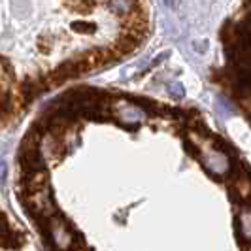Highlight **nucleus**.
<instances>
[{
    "label": "nucleus",
    "mask_w": 251,
    "mask_h": 251,
    "mask_svg": "<svg viewBox=\"0 0 251 251\" xmlns=\"http://www.w3.org/2000/svg\"><path fill=\"white\" fill-rule=\"evenodd\" d=\"M221 40L225 44V48H238V25H234V21H226L221 28Z\"/></svg>",
    "instance_id": "1"
},
{
    "label": "nucleus",
    "mask_w": 251,
    "mask_h": 251,
    "mask_svg": "<svg viewBox=\"0 0 251 251\" xmlns=\"http://www.w3.org/2000/svg\"><path fill=\"white\" fill-rule=\"evenodd\" d=\"M134 50H136V42H134L132 38L123 36L117 42V46L113 48V53H115L117 57H123V55H126V53H130V51H134Z\"/></svg>",
    "instance_id": "2"
},
{
    "label": "nucleus",
    "mask_w": 251,
    "mask_h": 251,
    "mask_svg": "<svg viewBox=\"0 0 251 251\" xmlns=\"http://www.w3.org/2000/svg\"><path fill=\"white\" fill-rule=\"evenodd\" d=\"M170 91L174 97H183V91H181V85H170Z\"/></svg>",
    "instance_id": "3"
}]
</instances>
